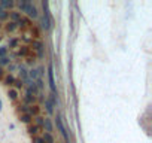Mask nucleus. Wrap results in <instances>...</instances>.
I'll return each instance as SVG.
<instances>
[{
  "label": "nucleus",
  "mask_w": 152,
  "mask_h": 143,
  "mask_svg": "<svg viewBox=\"0 0 152 143\" xmlns=\"http://www.w3.org/2000/svg\"><path fill=\"white\" fill-rule=\"evenodd\" d=\"M0 8H2L3 11H14L15 8V2L14 0H0Z\"/></svg>",
  "instance_id": "8"
},
{
  "label": "nucleus",
  "mask_w": 152,
  "mask_h": 143,
  "mask_svg": "<svg viewBox=\"0 0 152 143\" xmlns=\"http://www.w3.org/2000/svg\"><path fill=\"white\" fill-rule=\"evenodd\" d=\"M20 40H21V42H26V43H31L33 39H31V37H27V34H24V36L20 37Z\"/></svg>",
  "instance_id": "33"
},
{
  "label": "nucleus",
  "mask_w": 152,
  "mask_h": 143,
  "mask_svg": "<svg viewBox=\"0 0 152 143\" xmlns=\"http://www.w3.org/2000/svg\"><path fill=\"white\" fill-rule=\"evenodd\" d=\"M20 121H21L23 124H27V125L33 124V118H31L28 113H23V115H20Z\"/></svg>",
  "instance_id": "19"
},
{
  "label": "nucleus",
  "mask_w": 152,
  "mask_h": 143,
  "mask_svg": "<svg viewBox=\"0 0 152 143\" xmlns=\"http://www.w3.org/2000/svg\"><path fill=\"white\" fill-rule=\"evenodd\" d=\"M26 63H27L28 66H33V64L36 63V57H34V55H33V57H31V55L27 57V58H26Z\"/></svg>",
  "instance_id": "31"
},
{
  "label": "nucleus",
  "mask_w": 152,
  "mask_h": 143,
  "mask_svg": "<svg viewBox=\"0 0 152 143\" xmlns=\"http://www.w3.org/2000/svg\"><path fill=\"white\" fill-rule=\"evenodd\" d=\"M42 139L45 140V143H55L54 136H52V134H49V133H45V134L42 136Z\"/></svg>",
  "instance_id": "25"
},
{
  "label": "nucleus",
  "mask_w": 152,
  "mask_h": 143,
  "mask_svg": "<svg viewBox=\"0 0 152 143\" xmlns=\"http://www.w3.org/2000/svg\"><path fill=\"white\" fill-rule=\"evenodd\" d=\"M23 104H26V106H33V104H36V97L26 94V96L23 97Z\"/></svg>",
  "instance_id": "15"
},
{
  "label": "nucleus",
  "mask_w": 152,
  "mask_h": 143,
  "mask_svg": "<svg viewBox=\"0 0 152 143\" xmlns=\"http://www.w3.org/2000/svg\"><path fill=\"white\" fill-rule=\"evenodd\" d=\"M30 31H31V34H33L34 40H40V37H42V36H40V28H39V27H36V26L33 24V26L30 27ZM33 37H31V39H33Z\"/></svg>",
  "instance_id": "17"
},
{
  "label": "nucleus",
  "mask_w": 152,
  "mask_h": 143,
  "mask_svg": "<svg viewBox=\"0 0 152 143\" xmlns=\"http://www.w3.org/2000/svg\"><path fill=\"white\" fill-rule=\"evenodd\" d=\"M18 72H20V81L23 84H27L30 81L28 79V69L24 64H18Z\"/></svg>",
  "instance_id": "3"
},
{
  "label": "nucleus",
  "mask_w": 152,
  "mask_h": 143,
  "mask_svg": "<svg viewBox=\"0 0 152 143\" xmlns=\"http://www.w3.org/2000/svg\"><path fill=\"white\" fill-rule=\"evenodd\" d=\"M48 82H49V88L52 94H57V85H55V79H54V66L49 64L48 66Z\"/></svg>",
  "instance_id": "2"
},
{
  "label": "nucleus",
  "mask_w": 152,
  "mask_h": 143,
  "mask_svg": "<svg viewBox=\"0 0 152 143\" xmlns=\"http://www.w3.org/2000/svg\"><path fill=\"white\" fill-rule=\"evenodd\" d=\"M8 52H9L8 46H0V58H2V57H6Z\"/></svg>",
  "instance_id": "30"
},
{
  "label": "nucleus",
  "mask_w": 152,
  "mask_h": 143,
  "mask_svg": "<svg viewBox=\"0 0 152 143\" xmlns=\"http://www.w3.org/2000/svg\"><path fill=\"white\" fill-rule=\"evenodd\" d=\"M11 63H12V60H11V57H9V55L0 58V67H2V69H5V67H6V66H9Z\"/></svg>",
  "instance_id": "23"
},
{
  "label": "nucleus",
  "mask_w": 152,
  "mask_h": 143,
  "mask_svg": "<svg viewBox=\"0 0 152 143\" xmlns=\"http://www.w3.org/2000/svg\"><path fill=\"white\" fill-rule=\"evenodd\" d=\"M27 133H28L31 137H36V136L40 133V128H39V127H36V125H33V124H30V125L27 127Z\"/></svg>",
  "instance_id": "16"
},
{
  "label": "nucleus",
  "mask_w": 152,
  "mask_h": 143,
  "mask_svg": "<svg viewBox=\"0 0 152 143\" xmlns=\"http://www.w3.org/2000/svg\"><path fill=\"white\" fill-rule=\"evenodd\" d=\"M0 42H2V36H0Z\"/></svg>",
  "instance_id": "39"
},
{
  "label": "nucleus",
  "mask_w": 152,
  "mask_h": 143,
  "mask_svg": "<svg viewBox=\"0 0 152 143\" xmlns=\"http://www.w3.org/2000/svg\"><path fill=\"white\" fill-rule=\"evenodd\" d=\"M3 109V103H2V98H0V110Z\"/></svg>",
  "instance_id": "38"
},
{
  "label": "nucleus",
  "mask_w": 152,
  "mask_h": 143,
  "mask_svg": "<svg viewBox=\"0 0 152 143\" xmlns=\"http://www.w3.org/2000/svg\"><path fill=\"white\" fill-rule=\"evenodd\" d=\"M36 70H37V75H39V78H42V76L45 75V67H42V66H40V67H37Z\"/></svg>",
  "instance_id": "35"
},
{
  "label": "nucleus",
  "mask_w": 152,
  "mask_h": 143,
  "mask_svg": "<svg viewBox=\"0 0 152 143\" xmlns=\"http://www.w3.org/2000/svg\"><path fill=\"white\" fill-rule=\"evenodd\" d=\"M30 54H31V48L28 45H21L17 51L18 58H27V57H30Z\"/></svg>",
  "instance_id": "5"
},
{
  "label": "nucleus",
  "mask_w": 152,
  "mask_h": 143,
  "mask_svg": "<svg viewBox=\"0 0 152 143\" xmlns=\"http://www.w3.org/2000/svg\"><path fill=\"white\" fill-rule=\"evenodd\" d=\"M26 15H27V18H30V20H36V18L39 17V11H37V8H36L33 3H30L28 8H27V11H26Z\"/></svg>",
  "instance_id": "7"
},
{
  "label": "nucleus",
  "mask_w": 152,
  "mask_h": 143,
  "mask_svg": "<svg viewBox=\"0 0 152 143\" xmlns=\"http://www.w3.org/2000/svg\"><path fill=\"white\" fill-rule=\"evenodd\" d=\"M39 27H40L42 30H45V31L51 30V27H52V18L43 15V17L40 18V21H39Z\"/></svg>",
  "instance_id": "4"
},
{
  "label": "nucleus",
  "mask_w": 152,
  "mask_h": 143,
  "mask_svg": "<svg viewBox=\"0 0 152 143\" xmlns=\"http://www.w3.org/2000/svg\"><path fill=\"white\" fill-rule=\"evenodd\" d=\"M43 104H45V109H46L48 115H52V113H54V104H52L48 98H45V100H43Z\"/></svg>",
  "instance_id": "22"
},
{
  "label": "nucleus",
  "mask_w": 152,
  "mask_h": 143,
  "mask_svg": "<svg viewBox=\"0 0 152 143\" xmlns=\"http://www.w3.org/2000/svg\"><path fill=\"white\" fill-rule=\"evenodd\" d=\"M27 110H28V106H26V104H18L17 106V112L20 113V115H23V113H27Z\"/></svg>",
  "instance_id": "26"
},
{
  "label": "nucleus",
  "mask_w": 152,
  "mask_h": 143,
  "mask_svg": "<svg viewBox=\"0 0 152 143\" xmlns=\"http://www.w3.org/2000/svg\"><path fill=\"white\" fill-rule=\"evenodd\" d=\"M28 46L33 48V49L37 51V52H39V51H43V42H42V40H34V39H33L31 43H30Z\"/></svg>",
  "instance_id": "14"
},
{
  "label": "nucleus",
  "mask_w": 152,
  "mask_h": 143,
  "mask_svg": "<svg viewBox=\"0 0 152 143\" xmlns=\"http://www.w3.org/2000/svg\"><path fill=\"white\" fill-rule=\"evenodd\" d=\"M34 84H36V87H37V90H39V91H40V90L45 87V82H43V79H42V78L36 79V81H34Z\"/></svg>",
  "instance_id": "29"
},
{
  "label": "nucleus",
  "mask_w": 152,
  "mask_h": 143,
  "mask_svg": "<svg viewBox=\"0 0 152 143\" xmlns=\"http://www.w3.org/2000/svg\"><path fill=\"white\" fill-rule=\"evenodd\" d=\"M55 127H57V130L60 131V134L63 136L64 142H66V143H70V139H69V134H67V130H66V127H64V122H63V116H61V115H57V118H55Z\"/></svg>",
  "instance_id": "1"
},
{
  "label": "nucleus",
  "mask_w": 152,
  "mask_h": 143,
  "mask_svg": "<svg viewBox=\"0 0 152 143\" xmlns=\"http://www.w3.org/2000/svg\"><path fill=\"white\" fill-rule=\"evenodd\" d=\"M30 3H31L30 0H18V2L15 3V6L18 8V12L20 14H26V11H27V8H28Z\"/></svg>",
  "instance_id": "9"
},
{
  "label": "nucleus",
  "mask_w": 152,
  "mask_h": 143,
  "mask_svg": "<svg viewBox=\"0 0 152 143\" xmlns=\"http://www.w3.org/2000/svg\"><path fill=\"white\" fill-rule=\"evenodd\" d=\"M21 17H23V14H20L18 11H9V21L18 23L21 20Z\"/></svg>",
  "instance_id": "13"
},
{
  "label": "nucleus",
  "mask_w": 152,
  "mask_h": 143,
  "mask_svg": "<svg viewBox=\"0 0 152 143\" xmlns=\"http://www.w3.org/2000/svg\"><path fill=\"white\" fill-rule=\"evenodd\" d=\"M5 69H2V67H0V81H3V78H5Z\"/></svg>",
  "instance_id": "36"
},
{
  "label": "nucleus",
  "mask_w": 152,
  "mask_h": 143,
  "mask_svg": "<svg viewBox=\"0 0 152 143\" xmlns=\"http://www.w3.org/2000/svg\"><path fill=\"white\" fill-rule=\"evenodd\" d=\"M18 67V64H15V63H11L9 66H8V72H9V75H12V72H15V69Z\"/></svg>",
  "instance_id": "32"
},
{
  "label": "nucleus",
  "mask_w": 152,
  "mask_h": 143,
  "mask_svg": "<svg viewBox=\"0 0 152 143\" xmlns=\"http://www.w3.org/2000/svg\"><path fill=\"white\" fill-rule=\"evenodd\" d=\"M21 46V40L20 37H11L9 39V45H8V49H17Z\"/></svg>",
  "instance_id": "11"
},
{
  "label": "nucleus",
  "mask_w": 152,
  "mask_h": 143,
  "mask_svg": "<svg viewBox=\"0 0 152 143\" xmlns=\"http://www.w3.org/2000/svg\"><path fill=\"white\" fill-rule=\"evenodd\" d=\"M27 113H28L31 118H34V116H39V115H40V107H39L37 104L28 106V110H27Z\"/></svg>",
  "instance_id": "12"
},
{
  "label": "nucleus",
  "mask_w": 152,
  "mask_h": 143,
  "mask_svg": "<svg viewBox=\"0 0 152 143\" xmlns=\"http://www.w3.org/2000/svg\"><path fill=\"white\" fill-rule=\"evenodd\" d=\"M36 55H37V58H39V60H42V58L45 57V54H43V51H39V52H37Z\"/></svg>",
  "instance_id": "37"
},
{
  "label": "nucleus",
  "mask_w": 152,
  "mask_h": 143,
  "mask_svg": "<svg viewBox=\"0 0 152 143\" xmlns=\"http://www.w3.org/2000/svg\"><path fill=\"white\" fill-rule=\"evenodd\" d=\"M9 20V12L8 11H2L0 12V23H5Z\"/></svg>",
  "instance_id": "27"
},
{
  "label": "nucleus",
  "mask_w": 152,
  "mask_h": 143,
  "mask_svg": "<svg viewBox=\"0 0 152 143\" xmlns=\"http://www.w3.org/2000/svg\"><path fill=\"white\" fill-rule=\"evenodd\" d=\"M15 76L14 75H5V78H3V82H5V85H8V87H12L14 85V82H15Z\"/></svg>",
  "instance_id": "20"
},
{
  "label": "nucleus",
  "mask_w": 152,
  "mask_h": 143,
  "mask_svg": "<svg viewBox=\"0 0 152 143\" xmlns=\"http://www.w3.org/2000/svg\"><path fill=\"white\" fill-rule=\"evenodd\" d=\"M43 119H45V118H43V116H40V115H39V116H34V118H33V121H34V124H33V125H36V127L42 128V125H43Z\"/></svg>",
  "instance_id": "24"
},
{
  "label": "nucleus",
  "mask_w": 152,
  "mask_h": 143,
  "mask_svg": "<svg viewBox=\"0 0 152 143\" xmlns=\"http://www.w3.org/2000/svg\"><path fill=\"white\" fill-rule=\"evenodd\" d=\"M31 143H45V140H43V139H42L40 136H36V137H33Z\"/></svg>",
  "instance_id": "34"
},
{
  "label": "nucleus",
  "mask_w": 152,
  "mask_h": 143,
  "mask_svg": "<svg viewBox=\"0 0 152 143\" xmlns=\"http://www.w3.org/2000/svg\"><path fill=\"white\" fill-rule=\"evenodd\" d=\"M17 23H12V21H8L6 23V26H5V31H8V33H14V31H17Z\"/></svg>",
  "instance_id": "18"
},
{
  "label": "nucleus",
  "mask_w": 152,
  "mask_h": 143,
  "mask_svg": "<svg viewBox=\"0 0 152 143\" xmlns=\"http://www.w3.org/2000/svg\"><path fill=\"white\" fill-rule=\"evenodd\" d=\"M33 26V23H31V20L30 18H27V17H21V20L17 23V27L18 28H21V30H27V28H30Z\"/></svg>",
  "instance_id": "6"
},
{
  "label": "nucleus",
  "mask_w": 152,
  "mask_h": 143,
  "mask_svg": "<svg viewBox=\"0 0 152 143\" xmlns=\"http://www.w3.org/2000/svg\"><path fill=\"white\" fill-rule=\"evenodd\" d=\"M8 97H9V100L17 101V100H18V97H20V94H18V91H17V90L9 88V91H8Z\"/></svg>",
  "instance_id": "21"
},
{
  "label": "nucleus",
  "mask_w": 152,
  "mask_h": 143,
  "mask_svg": "<svg viewBox=\"0 0 152 143\" xmlns=\"http://www.w3.org/2000/svg\"><path fill=\"white\" fill-rule=\"evenodd\" d=\"M42 128L45 130V133L52 134V131H54V124H52L51 118H45V119H43V125H42Z\"/></svg>",
  "instance_id": "10"
},
{
  "label": "nucleus",
  "mask_w": 152,
  "mask_h": 143,
  "mask_svg": "<svg viewBox=\"0 0 152 143\" xmlns=\"http://www.w3.org/2000/svg\"><path fill=\"white\" fill-rule=\"evenodd\" d=\"M12 87H14V90L20 91V90H21V88L24 87V84H23V82H21L20 79H15V82H14V85H12Z\"/></svg>",
  "instance_id": "28"
}]
</instances>
